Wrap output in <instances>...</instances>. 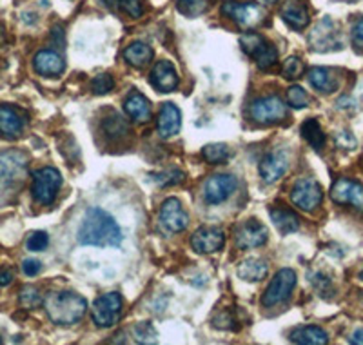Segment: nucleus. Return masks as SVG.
I'll list each match as a JSON object with an SVG mask.
<instances>
[{
    "instance_id": "nucleus-50",
    "label": "nucleus",
    "mask_w": 363,
    "mask_h": 345,
    "mask_svg": "<svg viewBox=\"0 0 363 345\" xmlns=\"http://www.w3.org/2000/svg\"><path fill=\"white\" fill-rule=\"evenodd\" d=\"M359 278H362V280H363V271H362V275H359Z\"/></svg>"
},
{
    "instance_id": "nucleus-49",
    "label": "nucleus",
    "mask_w": 363,
    "mask_h": 345,
    "mask_svg": "<svg viewBox=\"0 0 363 345\" xmlns=\"http://www.w3.org/2000/svg\"><path fill=\"white\" fill-rule=\"evenodd\" d=\"M345 2H354V0H345Z\"/></svg>"
},
{
    "instance_id": "nucleus-15",
    "label": "nucleus",
    "mask_w": 363,
    "mask_h": 345,
    "mask_svg": "<svg viewBox=\"0 0 363 345\" xmlns=\"http://www.w3.org/2000/svg\"><path fill=\"white\" fill-rule=\"evenodd\" d=\"M311 45H313L316 51H333L340 48V35L336 31L335 22L330 18H323L320 24L314 28V31L309 37Z\"/></svg>"
},
{
    "instance_id": "nucleus-40",
    "label": "nucleus",
    "mask_w": 363,
    "mask_h": 345,
    "mask_svg": "<svg viewBox=\"0 0 363 345\" xmlns=\"http://www.w3.org/2000/svg\"><path fill=\"white\" fill-rule=\"evenodd\" d=\"M26 246H28L29 251H35V253H37V251H44L45 247L50 246V236H48L44 231H37V233H33L29 236Z\"/></svg>"
},
{
    "instance_id": "nucleus-12",
    "label": "nucleus",
    "mask_w": 363,
    "mask_h": 345,
    "mask_svg": "<svg viewBox=\"0 0 363 345\" xmlns=\"http://www.w3.org/2000/svg\"><path fill=\"white\" fill-rule=\"evenodd\" d=\"M236 185H238V182L233 175H213V177L207 178L206 185H203V197L209 204L216 206L235 193Z\"/></svg>"
},
{
    "instance_id": "nucleus-30",
    "label": "nucleus",
    "mask_w": 363,
    "mask_h": 345,
    "mask_svg": "<svg viewBox=\"0 0 363 345\" xmlns=\"http://www.w3.org/2000/svg\"><path fill=\"white\" fill-rule=\"evenodd\" d=\"M102 129L109 138L115 140V138H122V136H125V133L129 131V126L122 116L113 113V115H109L108 119H104Z\"/></svg>"
},
{
    "instance_id": "nucleus-31",
    "label": "nucleus",
    "mask_w": 363,
    "mask_h": 345,
    "mask_svg": "<svg viewBox=\"0 0 363 345\" xmlns=\"http://www.w3.org/2000/svg\"><path fill=\"white\" fill-rule=\"evenodd\" d=\"M202 156L209 164H223L231 156V149L225 144H209L202 149Z\"/></svg>"
},
{
    "instance_id": "nucleus-27",
    "label": "nucleus",
    "mask_w": 363,
    "mask_h": 345,
    "mask_svg": "<svg viewBox=\"0 0 363 345\" xmlns=\"http://www.w3.org/2000/svg\"><path fill=\"white\" fill-rule=\"evenodd\" d=\"M267 265L262 260L256 258L245 260V262L240 263L238 268V276L242 280H245V282H260V280H264L267 276Z\"/></svg>"
},
{
    "instance_id": "nucleus-19",
    "label": "nucleus",
    "mask_w": 363,
    "mask_h": 345,
    "mask_svg": "<svg viewBox=\"0 0 363 345\" xmlns=\"http://www.w3.org/2000/svg\"><path fill=\"white\" fill-rule=\"evenodd\" d=\"M180 126H182L180 109L171 102L164 104L160 113H158V120H157L158 135H160L162 138H169V136H174L178 131H180Z\"/></svg>"
},
{
    "instance_id": "nucleus-6",
    "label": "nucleus",
    "mask_w": 363,
    "mask_h": 345,
    "mask_svg": "<svg viewBox=\"0 0 363 345\" xmlns=\"http://www.w3.org/2000/svg\"><path fill=\"white\" fill-rule=\"evenodd\" d=\"M294 285H296V273L293 269L285 268L274 275V278L271 280V284L265 289L264 296H262V304L265 307H272V305H278L281 302H285L293 292Z\"/></svg>"
},
{
    "instance_id": "nucleus-51",
    "label": "nucleus",
    "mask_w": 363,
    "mask_h": 345,
    "mask_svg": "<svg viewBox=\"0 0 363 345\" xmlns=\"http://www.w3.org/2000/svg\"><path fill=\"white\" fill-rule=\"evenodd\" d=\"M0 344H2V340H0Z\"/></svg>"
},
{
    "instance_id": "nucleus-37",
    "label": "nucleus",
    "mask_w": 363,
    "mask_h": 345,
    "mask_svg": "<svg viewBox=\"0 0 363 345\" xmlns=\"http://www.w3.org/2000/svg\"><path fill=\"white\" fill-rule=\"evenodd\" d=\"M287 104L291 107H296V109L307 107L309 106V95H307L303 87L291 86L289 91H287Z\"/></svg>"
},
{
    "instance_id": "nucleus-35",
    "label": "nucleus",
    "mask_w": 363,
    "mask_h": 345,
    "mask_svg": "<svg viewBox=\"0 0 363 345\" xmlns=\"http://www.w3.org/2000/svg\"><path fill=\"white\" fill-rule=\"evenodd\" d=\"M113 87H115V80H113L111 75L108 73L96 75V77L91 80V91H93L95 95H108L109 91H113Z\"/></svg>"
},
{
    "instance_id": "nucleus-5",
    "label": "nucleus",
    "mask_w": 363,
    "mask_h": 345,
    "mask_svg": "<svg viewBox=\"0 0 363 345\" xmlns=\"http://www.w3.org/2000/svg\"><path fill=\"white\" fill-rule=\"evenodd\" d=\"M122 305H124V300H122L120 292H106V295L99 296L91 309V317H93L95 325L102 329L116 325L120 314H122Z\"/></svg>"
},
{
    "instance_id": "nucleus-43",
    "label": "nucleus",
    "mask_w": 363,
    "mask_h": 345,
    "mask_svg": "<svg viewBox=\"0 0 363 345\" xmlns=\"http://www.w3.org/2000/svg\"><path fill=\"white\" fill-rule=\"evenodd\" d=\"M354 144H356V140L352 138L351 135H349V133H340V136H338V146L340 148H347V149H352L354 148Z\"/></svg>"
},
{
    "instance_id": "nucleus-20",
    "label": "nucleus",
    "mask_w": 363,
    "mask_h": 345,
    "mask_svg": "<svg viewBox=\"0 0 363 345\" xmlns=\"http://www.w3.org/2000/svg\"><path fill=\"white\" fill-rule=\"evenodd\" d=\"M151 82L162 93H169L178 87V75L169 60H160L151 71Z\"/></svg>"
},
{
    "instance_id": "nucleus-38",
    "label": "nucleus",
    "mask_w": 363,
    "mask_h": 345,
    "mask_svg": "<svg viewBox=\"0 0 363 345\" xmlns=\"http://www.w3.org/2000/svg\"><path fill=\"white\" fill-rule=\"evenodd\" d=\"M284 77L289 78V80H296V78H300L301 75H303V71H306V66H303V62H301V58L298 57H289L287 60L284 62Z\"/></svg>"
},
{
    "instance_id": "nucleus-21",
    "label": "nucleus",
    "mask_w": 363,
    "mask_h": 345,
    "mask_svg": "<svg viewBox=\"0 0 363 345\" xmlns=\"http://www.w3.org/2000/svg\"><path fill=\"white\" fill-rule=\"evenodd\" d=\"M124 109L128 113V116H131L133 120L140 124H147L149 120L153 119V111H151L149 100L142 93H136V91H133L131 95L125 99Z\"/></svg>"
},
{
    "instance_id": "nucleus-46",
    "label": "nucleus",
    "mask_w": 363,
    "mask_h": 345,
    "mask_svg": "<svg viewBox=\"0 0 363 345\" xmlns=\"http://www.w3.org/2000/svg\"><path fill=\"white\" fill-rule=\"evenodd\" d=\"M13 282V273L4 269V271H0V285L4 288V285H9Z\"/></svg>"
},
{
    "instance_id": "nucleus-32",
    "label": "nucleus",
    "mask_w": 363,
    "mask_h": 345,
    "mask_svg": "<svg viewBox=\"0 0 363 345\" xmlns=\"http://www.w3.org/2000/svg\"><path fill=\"white\" fill-rule=\"evenodd\" d=\"M174 2H177L178 11L191 18L199 17V15L206 13L207 8H209L207 0H174Z\"/></svg>"
},
{
    "instance_id": "nucleus-17",
    "label": "nucleus",
    "mask_w": 363,
    "mask_h": 345,
    "mask_svg": "<svg viewBox=\"0 0 363 345\" xmlns=\"http://www.w3.org/2000/svg\"><path fill=\"white\" fill-rule=\"evenodd\" d=\"M260 177L264 178L267 184H274L284 177L287 169H289V155L285 151H274L269 153L262 158L260 162Z\"/></svg>"
},
{
    "instance_id": "nucleus-8",
    "label": "nucleus",
    "mask_w": 363,
    "mask_h": 345,
    "mask_svg": "<svg viewBox=\"0 0 363 345\" xmlns=\"http://www.w3.org/2000/svg\"><path fill=\"white\" fill-rule=\"evenodd\" d=\"M291 200L301 211H307V213L314 211L323 200L322 185L318 184L314 178H300L291 191Z\"/></svg>"
},
{
    "instance_id": "nucleus-28",
    "label": "nucleus",
    "mask_w": 363,
    "mask_h": 345,
    "mask_svg": "<svg viewBox=\"0 0 363 345\" xmlns=\"http://www.w3.org/2000/svg\"><path fill=\"white\" fill-rule=\"evenodd\" d=\"M301 136H303L316 151L323 149V146H325V135H323L322 126H320V122H318L316 119H309L301 124Z\"/></svg>"
},
{
    "instance_id": "nucleus-29",
    "label": "nucleus",
    "mask_w": 363,
    "mask_h": 345,
    "mask_svg": "<svg viewBox=\"0 0 363 345\" xmlns=\"http://www.w3.org/2000/svg\"><path fill=\"white\" fill-rule=\"evenodd\" d=\"M240 45H242V50L249 55V57L256 58L262 51L265 50L269 45V42L262 37L260 33H256V31H247V33L242 35L240 38Z\"/></svg>"
},
{
    "instance_id": "nucleus-44",
    "label": "nucleus",
    "mask_w": 363,
    "mask_h": 345,
    "mask_svg": "<svg viewBox=\"0 0 363 345\" xmlns=\"http://www.w3.org/2000/svg\"><path fill=\"white\" fill-rule=\"evenodd\" d=\"M352 35H354V40L358 42V44H363V18H359V21L354 24Z\"/></svg>"
},
{
    "instance_id": "nucleus-9",
    "label": "nucleus",
    "mask_w": 363,
    "mask_h": 345,
    "mask_svg": "<svg viewBox=\"0 0 363 345\" xmlns=\"http://www.w3.org/2000/svg\"><path fill=\"white\" fill-rule=\"evenodd\" d=\"M251 116L255 122L264 124V126L278 124L287 116V107H285L284 100L280 97H264V99H258L252 102Z\"/></svg>"
},
{
    "instance_id": "nucleus-18",
    "label": "nucleus",
    "mask_w": 363,
    "mask_h": 345,
    "mask_svg": "<svg viewBox=\"0 0 363 345\" xmlns=\"http://www.w3.org/2000/svg\"><path fill=\"white\" fill-rule=\"evenodd\" d=\"M33 67L42 77H58L66 70V62L57 51L53 50H42L35 55Z\"/></svg>"
},
{
    "instance_id": "nucleus-22",
    "label": "nucleus",
    "mask_w": 363,
    "mask_h": 345,
    "mask_svg": "<svg viewBox=\"0 0 363 345\" xmlns=\"http://www.w3.org/2000/svg\"><path fill=\"white\" fill-rule=\"evenodd\" d=\"M281 18L294 29H303L311 21L309 9L301 0H287L281 8Z\"/></svg>"
},
{
    "instance_id": "nucleus-23",
    "label": "nucleus",
    "mask_w": 363,
    "mask_h": 345,
    "mask_svg": "<svg viewBox=\"0 0 363 345\" xmlns=\"http://www.w3.org/2000/svg\"><path fill=\"white\" fill-rule=\"evenodd\" d=\"M291 341L301 345H325L329 341V334L318 325H303V327H296L291 333Z\"/></svg>"
},
{
    "instance_id": "nucleus-24",
    "label": "nucleus",
    "mask_w": 363,
    "mask_h": 345,
    "mask_svg": "<svg viewBox=\"0 0 363 345\" xmlns=\"http://www.w3.org/2000/svg\"><path fill=\"white\" fill-rule=\"evenodd\" d=\"M307 78H309L311 86L320 93H333L338 89V78L327 67H311Z\"/></svg>"
},
{
    "instance_id": "nucleus-42",
    "label": "nucleus",
    "mask_w": 363,
    "mask_h": 345,
    "mask_svg": "<svg viewBox=\"0 0 363 345\" xmlns=\"http://www.w3.org/2000/svg\"><path fill=\"white\" fill-rule=\"evenodd\" d=\"M40 269H42V265L38 260L28 258V260H24V263H22V271H24V275H28V276L38 275V273H40Z\"/></svg>"
},
{
    "instance_id": "nucleus-39",
    "label": "nucleus",
    "mask_w": 363,
    "mask_h": 345,
    "mask_svg": "<svg viewBox=\"0 0 363 345\" xmlns=\"http://www.w3.org/2000/svg\"><path fill=\"white\" fill-rule=\"evenodd\" d=\"M277 60H278V50L272 44H269L267 48H265V50L255 58L256 66L260 67V70H269V67H272L274 64H277Z\"/></svg>"
},
{
    "instance_id": "nucleus-14",
    "label": "nucleus",
    "mask_w": 363,
    "mask_h": 345,
    "mask_svg": "<svg viewBox=\"0 0 363 345\" xmlns=\"http://www.w3.org/2000/svg\"><path fill=\"white\" fill-rule=\"evenodd\" d=\"M160 222L171 233H180L189 224V217H187L186 209L182 206V202L178 198H167L160 207Z\"/></svg>"
},
{
    "instance_id": "nucleus-41",
    "label": "nucleus",
    "mask_w": 363,
    "mask_h": 345,
    "mask_svg": "<svg viewBox=\"0 0 363 345\" xmlns=\"http://www.w3.org/2000/svg\"><path fill=\"white\" fill-rule=\"evenodd\" d=\"M122 9H124L128 15L131 17H140L142 13H144V0H118Z\"/></svg>"
},
{
    "instance_id": "nucleus-34",
    "label": "nucleus",
    "mask_w": 363,
    "mask_h": 345,
    "mask_svg": "<svg viewBox=\"0 0 363 345\" xmlns=\"http://www.w3.org/2000/svg\"><path fill=\"white\" fill-rule=\"evenodd\" d=\"M184 171H180V169H167V171H162V172H157V175H153V180L157 182L158 185H162V187H167V185H177L180 184V182H184Z\"/></svg>"
},
{
    "instance_id": "nucleus-33",
    "label": "nucleus",
    "mask_w": 363,
    "mask_h": 345,
    "mask_svg": "<svg viewBox=\"0 0 363 345\" xmlns=\"http://www.w3.org/2000/svg\"><path fill=\"white\" fill-rule=\"evenodd\" d=\"M133 334L138 344H157V329L153 327L151 322H140L133 327Z\"/></svg>"
},
{
    "instance_id": "nucleus-26",
    "label": "nucleus",
    "mask_w": 363,
    "mask_h": 345,
    "mask_svg": "<svg viewBox=\"0 0 363 345\" xmlns=\"http://www.w3.org/2000/svg\"><path fill=\"white\" fill-rule=\"evenodd\" d=\"M153 48L145 44V42H133V44L128 45L124 51L125 62L133 67H145L149 62L153 60Z\"/></svg>"
},
{
    "instance_id": "nucleus-10",
    "label": "nucleus",
    "mask_w": 363,
    "mask_h": 345,
    "mask_svg": "<svg viewBox=\"0 0 363 345\" xmlns=\"http://www.w3.org/2000/svg\"><path fill=\"white\" fill-rule=\"evenodd\" d=\"M330 198L340 206H351L363 213V185L351 178H338L330 187Z\"/></svg>"
},
{
    "instance_id": "nucleus-11",
    "label": "nucleus",
    "mask_w": 363,
    "mask_h": 345,
    "mask_svg": "<svg viewBox=\"0 0 363 345\" xmlns=\"http://www.w3.org/2000/svg\"><path fill=\"white\" fill-rule=\"evenodd\" d=\"M269 240V231L258 220H247L236 229L235 242L238 249H255V247H262L267 243Z\"/></svg>"
},
{
    "instance_id": "nucleus-4",
    "label": "nucleus",
    "mask_w": 363,
    "mask_h": 345,
    "mask_svg": "<svg viewBox=\"0 0 363 345\" xmlns=\"http://www.w3.org/2000/svg\"><path fill=\"white\" fill-rule=\"evenodd\" d=\"M62 185V177L55 168H42L33 175L31 195L40 206H51Z\"/></svg>"
},
{
    "instance_id": "nucleus-3",
    "label": "nucleus",
    "mask_w": 363,
    "mask_h": 345,
    "mask_svg": "<svg viewBox=\"0 0 363 345\" xmlns=\"http://www.w3.org/2000/svg\"><path fill=\"white\" fill-rule=\"evenodd\" d=\"M28 175V156L22 151L0 153V191L13 190Z\"/></svg>"
},
{
    "instance_id": "nucleus-7",
    "label": "nucleus",
    "mask_w": 363,
    "mask_h": 345,
    "mask_svg": "<svg viewBox=\"0 0 363 345\" xmlns=\"http://www.w3.org/2000/svg\"><path fill=\"white\" fill-rule=\"evenodd\" d=\"M222 13L244 29H252L265 21V9L258 4L225 2L222 6Z\"/></svg>"
},
{
    "instance_id": "nucleus-36",
    "label": "nucleus",
    "mask_w": 363,
    "mask_h": 345,
    "mask_svg": "<svg viewBox=\"0 0 363 345\" xmlns=\"http://www.w3.org/2000/svg\"><path fill=\"white\" fill-rule=\"evenodd\" d=\"M18 300H21V305L24 309H35L42 304V296L37 288H33V285H26L21 291Z\"/></svg>"
},
{
    "instance_id": "nucleus-13",
    "label": "nucleus",
    "mask_w": 363,
    "mask_h": 345,
    "mask_svg": "<svg viewBox=\"0 0 363 345\" xmlns=\"http://www.w3.org/2000/svg\"><path fill=\"white\" fill-rule=\"evenodd\" d=\"M223 243H225V234L220 227L203 226L194 231L193 236H191V246L200 255L216 253V251L222 249Z\"/></svg>"
},
{
    "instance_id": "nucleus-47",
    "label": "nucleus",
    "mask_w": 363,
    "mask_h": 345,
    "mask_svg": "<svg viewBox=\"0 0 363 345\" xmlns=\"http://www.w3.org/2000/svg\"><path fill=\"white\" fill-rule=\"evenodd\" d=\"M351 344L363 345V329H358V331H354V333H352Z\"/></svg>"
},
{
    "instance_id": "nucleus-25",
    "label": "nucleus",
    "mask_w": 363,
    "mask_h": 345,
    "mask_svg": "<svg viewBox=\"0 0 363 345\" xmlns=\"http://www.w3.org/2000/svg\"><path fill=\"white\" fill-rule=\"evenodd\" d=\"M269 214H271L272 224L277 226V229L281 234H289L300 229V218L294 211L284 209V207H272V209H269Z\"/></svg>"
},
{
    "instance_id": "nucleus-16",
    "label": "nucleus",
    "mask_w": 363,
    "mask_h": 345,
    "mask_svg": "<svg viewBox=\"0 0 363 345\" xmlns=\"http://www.w3.org/2000/svg\"><path fill=\"white\" fill-rule=\"evenodd\" d=\"M26 119L21 109L9 104H0V135L8 140H15L22 135Z\"/></svg>"
},
{
    "instance_id": "nucleus-2",
    "label": "nucleus",
    "mask_w": 363,
    "mask_h": 345,
    "mask_svg": "<svg viewBox=\"0 0 363 345\" xmlns=\"http://www.w3.org/2000/svg\"><path fill=\"white\" fill-rule=\"evenodd\" d=\"M44 307L53 324L73 325L84 318L87 302L73 291H55L45 296Z\"/></svg>"
},
{
    "instance_id": "nucleus-1",
    "label": "nucleus",
    "mask_w": 363,
    "mask_h": 345,
    "mask_svg": "<svg viewBox=\"0 0 363 345\" xmlns=\"http://www.w3.org/2000/svg\"><path fill=\"white\" fill-rule=\"evenodd\" d=\"M122 239V229L115 218L100 207H91L86 211L77 233V240L82 246L118 247Z\"/></svg>"
},
{
    "instance_id": "nucleus-45",
    "label": "nucleus",
    "mask_w": 363,
    "mask_h": 345,
    "mask_svg": "<svg viewBox=\"0 0 363 345\" xmlns=\"http://www.w3.org/2000/svg\"><path fill=\"white\" fill-rule=\"evenodd\" d=\"M51 38H53V40H57L58 48H64V31H62V28H55L53 33H51Z\"/></svg>"
},
{
    "instance_id": "nucleus-48",
    "label": "nucleus",
    "mask_w": 363,
    "mask_h": 345,
    "mask_svg": "<svg viewBox=\"0 0 363 345\" xmlns=\"http://www.w3.org/2000/svg\"><path fill=\"white\" fill-rule=\"evenodd\" d=\"M265 2H277V0H265Z\"/></svg>"
}]
</instances>
